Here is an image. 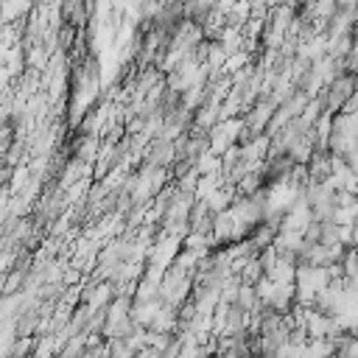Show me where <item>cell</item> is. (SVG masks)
<instances>
[{"label": "cell", "mask_w": 358, "mask_h": 358, "mask_svg": "<svg viewBox=\"0 0 358 358\" xmlns=\"http://www.w3.org/2000/svg\"><path fill=\"white\" fill-rule=\"evenodd\" d=\"M358 92V73H350V70H336V78H330V84L322 90L319 101L324 106L327 115H336L347 106V101Z\"/></svg>", "instance_id": "6da1fadb"}, {"label": "cell", "mask_w": 358, "mask_h": 358, "mask_svg": "<svg viewBox=\"0 0 358 358\" xmlns=\"http://www.w3.org/2000/svg\"><path fill=\"white\" fill-rule=\"evenodd\" d=\"M176 159V143L171 140V137H159L154 145H151V151H148V157H145V165H151V168H165V165H171Z\"/></svg>", "instance_id": "7a4b0ae2"}]
</instances>
